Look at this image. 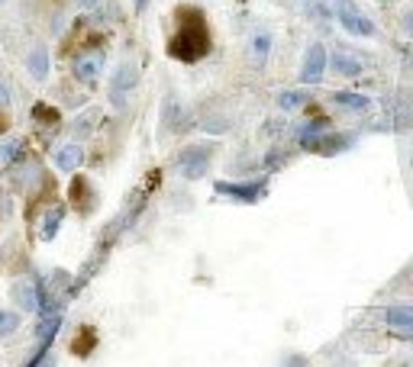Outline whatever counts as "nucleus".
I'll list each match as a JSON object with an SVG mask.
<instances>
[{"label": "nucleus", "mask_w": 413, "mask_h": 367, "mask_svg": "<svg viewBox=\"0 0 413 367\" xmlns=\"http://www.w3.org/2000/svg\"><path fill=\"white\" fill-rule=\"evenodd\" d=\"M91 348H94V329H81V335L74 338V355H87V351H91Z\"/></svg>", "instance_id": "aec40b11"}, {"label": "nucleus", "mask_w": 413, "mask_h": 367, "mask_svg": "<svg viewBox=\"0 0 413 367\" xmlns=\"http://www.w3.org/2000/svg\"><path fill=\"white\" fill-rule=\"evenodd\" d=\"M3 97H7V94H3V87H0V100H3Z\"/></svg>", "instance_id": "a878e982"}, {"label": "nucleus", "mask_w": 413, "mask_h": 367, "mask_svg": "<svg viewBox=\"0 0 413 367\" xmlns=\"http://www.w3.org/2000/svg\"><path fill=\"white\" fill-rule=\"evenodd\" d=\"M213 155V145H188L181 148L178 155V165H181V174L188 180H197L207 174V161Z\"/></svg>", "instance_id": "7ed1b4c3"}, {"label": "nucleus", "mask_w": 413, "mask_h": 367, "mask_svg": "<svg viewBox=\"0 0 413 367\" xmlns=\"http://www.w3.org/2000/svg\"><path fill=\"white\" fill-rule=\"evenodd\" d=\"M142 7H146V0H136V10L142 13Z\"/></svg>", "instance_id": "b1692460"}, {"label": "nucleus", "mask_w": 413, "mask_h": 367, "mask_svg": "<svg viewBox=\"0 0 413 367\" xmlns=\"http://www.w3.org/2000/svg\"><path fill=\"white\" fill-rule=\"evenodd\" d=\"M268 49H271V36H265V32H262V36H255L252 52L258 55V64H262V62H265V58H268Z\"/></svg>", "instance_id": "412c9836"}, {"label": "nucleus", "mask_w": 413, "mask_h": 367, "mask_svg": "<svg viewBox=\"0 0 413 367\" xmlns=\"http://www.w3.org/2000/svg\"><path fill=\"white\" fill-rule=\"evenodd\" d=\"M78 3H81V7H94L97 0H78Z\"/></svg>", "instance_id": "5701e85b"}, {"label": "nucleus", "mask_w": 413, "mask_h": 367, "mask_svg": "<svg viewBox=\"0 0 413 367\" xmlns=\"http://www.w3.org/2000/svg\"><path fill=\"white\" fill-rule=\"evenodd\" d=\"M26 64H30L32 78H39V81H43L45 74H49V52H45V49H36V52L26 58Z\"/></svg>", "instance_id": "dca6fc26"}, {"label": "nucleus", "mask_w": 413, "mask_h": 367, "mask_svg": "<svg viewBox=\"0 0 413 367\" xmlns=\"http://www.w3.org/2000/svg\"><path fill=\"white\" fill-rule=\"evenodd\" d=\"M16 329H20V316L10 313V309H0V338L13 335Z\"/></svg>", "instance_id": "f3484780"}, {"label": "nucleus", "mask_w": 413, "mask_h": 367, "mask_svg": "<svg viewBox=\"0 0 413 367\" xmlns=\"http://www.w3.org/2000/svg\"><path fill=\"white\" fill-rule=\"evenodd\" d=\"M333 104L336 106H346V110H368V97L361 94H349V91H339V94H333Z\"/></svg>", "instance_id": "4468645a"}, {"label": "nucleus", "mask_w": 413, "mask_h": 367, "mask_svg": "<svg viewBox=\"0 0 413 367\" xmlns=\"http://www.w3.org/2000/svg\"><path fill=\"white\" fill-rule=\"evenodd\" d=\"M278 104H281V110H297V106L307 104V91H287L278 97Z\"/></svg>", "instance_id": "a211bd4d"}, {"label": "nucleus", "mask_w": 413, "mask_h": 367, "mask_svg": "<svg viewBox=\"0 0 413 367\" xmlns=\"http://www.w3.org/2000/svg\"><path fill=\"white\" fill-rule=\"evenodd\" d=\"M323 71H326V49L320 43H313L307 58H304V68H300V81H304V84H320Z\"/></svg>", "instance_id": "39448f33"}, {"label": "nucleus", "mask_w": 413, "mask_h": 367, "mask_svg": "<svg viewBox=\"0 0 413 367\" xmlns=\"http://www.w3.org/2000/svg\"><path fill=\"white\" fill-rule=\"evenodd\" d=\"M100 64H104V55H87V58H78V62L71 64V74L78 78V81H85V84H91L97 78V71H100Z\"/></svg>", "instance_id": "9d476101"}, {"label": "nucleus", "mask_w": 413, "mask_h": 367, "mask_svg": "<svg viewBox=\"0 0 413 367\" xmlns=\"http://www.w3.org/2000/svg\"><path fill=\"white\" fill-rule=\"evenodd\" d=\"M62 216H65V206H58V203H55L52 210L45 213V222H43V229H39V239H43V241H52L55 235H58V226H62Z\"/></svg>", "instance_id": "f8f14e48"}, {"label": "nucleus", "mask_w": 413, "mask_h": 367, "mask_svg": "<svg viewBox=\"0 0 413 367\" xmlns=\"http://www.w3.org/2000/svg\"><path fill=\"white\" fill-rule=\"evenodd\" d=\"M300 145L307 148V152H317V155H336V152H346L352 148V136H317V132H310V136H300Z\"/></svg>", "instance_id": "20e7f679"}, {"label": "nucleus", "mask_w": 413, "mask_h": 367, "mask_svg": "<svg viewBox=\"0 0 413 367\" xmlns=\"http://www.w3.org/2000/svg\"><path fill=\"white\" fill-rule=\"evenodd\" d=\"M333 68H336L339 74H349V78H355V74L365 71V64H361L359 58H352V55H342V52H336V58H333Z\"/></svg>", "instance_id": "2eb2a0df"}, {"label": "nucleus", "mask_w": 413, "mask_h": 367, "mask_svg": "<svg viewBox=\"0 0 413 367\" xmlns=\"http://www.w3.org/2000/svg\"><path fill=\"white\" fill-rule=\"evenodd\" d=\"M3 129H7V119H3V116H0V132H3Z\"/></svg>", "instance_id": "393cba45"}, {"label": "nucleus", "mask_w": 413, "mask_h": 367, "mask_svg": "<svg viewBox=\"0 0 413 367\" xmlns=\"http://www.w3.org/2000/svg\"><path fill=\"white\" fill-rule=\"evenodd\" d=\"M384 322H388V329H394L397 335H410L413 329V309L410 306H391L388 313H384Z\"/></svg>", "instance_id": "0eeeda50"}, {"label": "nucleus", "mask_w": 413, "mask_h": 367, "mask_svg": "<svg viewBox=\"0 0 413 367\" xmlns=\"http://www.w3.org/2000/svg\"><path fill=\"white\" fill-rule=\"evenodd\" d=\"M32 113H36V119L45 123V126H58V110H55V106L36 104V106H32Z\"/></svg>", "instance_id": "6ab92c4d"}, {"label": "nucleus", "mask_w": 413, "mask_h": 367, "mask_svg": "<svg viewBox=\"0 0 413 367\" xmlns=\"http://www.w3.org/2000/svg\"><path fill=\"white\" fill-rule=\"evenodd\" d=\"M175 20H178V29L168 39L171 58L191 64V62H201L203 55H210V45H213L210 26H207V20H203V13L197 7H178Z\"/></svg>", "instance_id": "f257e3e1"}, {"label": "nucleus", "mask_w": 413, "mask_h": 367, "mask_svg": "<svg viewBox=\"0 0 413 367\" xmlns=\"http://www.w3.org/2000/svg\"><path fill=\"white\" fill-rule=\"evenodd\" d=\"M13 300H16V306H23L26 313H36L39 309V290H36V283L30 281H20V283H13Z\"/></svg>", "instance_id": "6e6552de"}, {"label": "nucleus", "mask_w": 413, "mask_h": 367, "mask_svg": "<svg viewBox=\"0 0 413 367\" xmlns=\"http://www.w3.org/2000/svg\"><path fill=\"white\" fill-rule=\"evenodd\" d=\"M126 81H136V71L133 68H120L113 84H110V100L117 106H123V94H126Z\"/></svg>", "instance_id": "ddd939ff"}, {"label": "nucleus", "mask_w": 413, "mask_h": 367, "mask_svg": "<svg viewBox=\"0 0 413 367\" xmlns=\"http://www.w3.org/2000/svg\"><path fill=\"white\" fill-rule=\"evenodd\" d=\"M81 161H85V152H81V145H65L58 155H55V165L65 171V174H71V171L81 168Z\"/></svg>", "instance_id": "9b49d317"}, {"label": "nucleus", "mask_w": 413, "mask_h": 367, "mask_svg": "<svg viewBox=\"0 0 413 367\" xmlns=\"http://www.w3.org/2000/svg\"><path fill=\"white\" fill-rule=\"evenodd\" d=\"M16 152H20V139H7V142L0 145V158H3L7 165L13 161V155H16Z\"/></svg>", "instance_id": "4be33fe9"}, {"label": "nucleus", "mask_w": 413, "mask_h": 367, "mask_svg": "<svg viewBox=\"0 0 413 367\" xmlns=\"http://www.w3.org/2000/svg\"><path fill=\"white\" fill-rule=\"evenodd\" d=\"M339 23L346 26V32H352V36H375V23H371L368 16L355 13V10H342Z\"/></svg>", "instance_id": "1a4fd4ad"}, {"label": "nucleus", "mask_w": 413, "mask_h": 367, "mask_svg": "<svg viewBox=\"0 0 413 367\" xmlns=\"http://www.w3.org/2000/svg\"><path fill=\"white\" fill-rule=\"evenodd\" d=\"M68 197H71V206L81 213V216H87V213L97 206L94 187H91V180H87V178H74L71 180V190H68Z\"/></svg>", "instance_id": "423d86ee"}, {"label": "nucleus", "mask_w": 413, "mask_h": 367, "mask_svg": "<svg viewBox=\"0 0 413 367\" xmlns=\"http://www.w3.org/2000/svg\"><path fill=\"white\" fill-rule=\"evenodd\" d=\"M213 190L226 200H236V203H258V200L268 197V178L262 180H245V184H233V180H216Z\"/></svg>", "instance_id": "f03ea898"}]
</instances>
